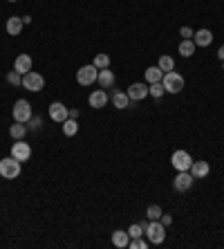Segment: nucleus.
I'll return each instance as SVG.
<instances>
[{
  "instance_id": "nucleus-18",
  "label": "nucleus",
  "mask_w": 224,
  "mask_h": 249,
  "mask_svg": "<svg viewBox=\"0 0 224 249\" xmlns=\"http://www.w3.org/2000/svg\"><path fill=\"white\" fill-rule=\"evenodd\" d=\"M112 106H114V108H119V110H126V108H130V106H132V101H130V97L126 92H114V94H112Z\"/></svg>"
},
{
  "instance_id": "nucleus-29",
  "label": "nucleus",
  "mask_w": 224,
  "mask_h": 249,
  "mask_svg": "<svg viewBox=\"0 0 224 249\" xmlns=\"http://www.w3.org/2000/svg\"><path fill=\"white\" fill-rule=\"evenodd\" d=\"M128 236H130V238H142V236H144V227H142V222H139V225H132V227H130Z\"/></svg>"
},
{
  "instance_id": "nucleus-25",
  "label": "nucleus",
  "mask_w": 224,
  "mask_h": 249,
  "mask_svg": "<svg viewBox=\"0 0 224 249\" xmlns=\"http://www.w3.org/2000/svg\"><path fill=\"white\" fill-rule=\"evenodd\" d=\"M95 65L96 70H106V68H110V56H108V54H96L95 56Z\"/></svg>"
},
{
  "instance_id": "nucleus-8",
  "label": "nucleus",
  "mask_w": 224,
  "mask_h": 249,
  "mask_svg": "<svg viewBox=\"0 0 224 249\" xmlns=\"http://www.w3.org/2000/svg\"><path fill=\"white\" fill-rule=\"evenodd\" d=\"M12 157H16L18 162H27L32 157V146L25 144L23 139H16V144H12Z\"/></svg>"
},
{
  "instance_id": "nucleus-27",
  "label": "nucleus",
  "mask_w": 224,
  "mask_h": 249,
  "mask_svg": "<svg viewBox=\"0 0 224 249\" xmlns=\"http://www.w3.org/2000/svg\"><path fill=\"white\" fill-rule=\"evenodd\" d=\"M146 215H148V220H160L161 218V207L160 204H150V207L146 209Z\"/></svg>"
},
{
  "instance_id": "nucleus-7",
  "label": "nucleus",
  "mask_w": 224,
  "mask_h": 249,
  "mask_svg": "<svg viewBox=\"0 0 224 249\" xmlns=\"http://www.w3.org/2000/svg\"><path fill=\"white\" fill-rule=\"evenodd\" d=\"M193 182H195V178L191 175V171H179L177 178L173 180V186H175V191L184 193V191H189L191 186H193Z\"/></svg>"
},
{
  "instance_id": "nucleus-10",
  "label": "nucleus",
  "mask_w": 224,
  "mask_h": 249,
  "mask_svg": "<svg viewBox=\"0 0 224 249\" xmlns=\"http://www.w3.org/2000/svg\"><path fill=\"white\" fill-rule=\"evenodd\" d=\"M49 117H52V122L63 124L65 119L70 117V110H67L61 101H54V104H49Z\"/></svg>"
},
{
  "instance_id": "nucleus-14",
  "label": "nucleus",
  "mask_w": 224,
  "mask_h": 249,
  "mask_svg": "<svg viewBox=\"0 0 224 249\" xmlns=\"http://www.w3.org/2000/svg\"><path fill=\"white\" fill-rule=\"evenodd\" d=\"M193 43H195V45H200V47L211 45V43H213L211 29H200V32H195V34H193Z\"/></svg>"
},
{
  "instance_id": "nucleus-26",
  "label": "nucleus",
  "mask_w": 224,
  "mask_h": 249,
  "mask_svg": "<svg viewBox=\"0 0 224 249\" xmlns=\"http://www.w3.org/2000/svg\"><path fill=\"white\" fill-rule=\"evenodd\" d=\"M164 83H150V86H148V94H150V97H155V99H160V97H164Z\"/></svg>"
},
{
  "instance_id": "nucleus-32",
  "label": "nucleus",
  "mask_w": 224,
  "mask_h": 249,
  "mask_svg": "<svg viewBox=\"0 0 224 249\" xmlns=\"http://www.w3.org/2000/svg\"><path fill=\"white\" fill-rule=\"evenodd\" d=\"M179 34H182V38H193L195 32L191 27H182V29H179Z\"/></svg>"
},
{
  "instance_id": "nucleus-6",
  "label": "nucleus",
  "mask_w": 224,
  "mask_h": 249,
  "mask_svg": "<svg viewBox=\"0 0 224 249\" xmlns=\"http://www.w3.org/2000/svg\"><path fill=\"white\" fill-rule=\"evenodd\" d=\"M96 76H99V70L95 65H83L77 72V81H79V86H92L96 81Z\"/></svg>"
},
{
  "instance_id": "nucleus-17",
  "label": "nucleus",
  "mask_w": 224,
  "mask_h": 249,
  "mask_svg": "<svg viewBox=\"0 0 224 249\" xmlns=\"http://www.w3.org/2000/svg\"><path fill=\"white\" fill-rule=\"evenodd\" d=\"M208 171H211L208 162H193V164H191V175H193L195 180H202V178H207Z\"/></svg>"
},
{
  "instance_id": "nucleus-20",
  "label": "nucleus",
  "mask_w": 224,
  "mask_h": 249,
  "mask_svg": "<svg viewBox=\"0 0 224 249\" xmlns=\"http://www.w3.org/2000/svg\"><path fill=\"white\" fill-rule=\"evenodd\" d=\"M144 74H146L148 86H150V83H161V79H164V72L160 70V65H153V68H148Z\"/></svg>"
},
{
  "instance_id": "nucleus-36",
  "label": "nucleus",
  "mask_w": 224,
  "mask_h": 249,
  "mask_svg": "<svg viewBox=\"0 0 224 249\" xmlns=\"http://www.w3.org/2000/svg\"><path fill=\"white\" fill-rule=\"evenodd\" d=\"M222 70H224V61H222Z\"/></svg>"
},
{
  "instance_id": "nucleus-28",
  "label": "nucleus",
  "mask_w": 224,
  "mask_h": 249,
  "mask_svg": "<svg viewBox=\"0 0 224 249\" xmlns=\"http://www.w3.org/2000/svg\"><path fill=\"white\" fill-rule=\"evenodd\" d=\"M7 81L12 83V86H23V74H18L16 70H14V72L7 74Z\"/></svg>"
},
{
  "instance_id": "nucleus-22",
  "label": "nucleus",
  "mask_w": 224,
  "mask_h": 249,
  "mask_svg": "<svg viewBox=\"0 0 224 249\" xmlns=\"http://www.w3.org/2000/svg\"><path fill=\"white\" fill-rule=\"evenodd\" d=\"M195 47H197V45H195L191 38H184V41L179 43V54H182L184 58H189V56H193V54H195Z\"/></svg>"
},
{
  "instance_id": "nucleus-31",
  "label": "nucleus",
  "mask_w": 224,
  "mask_h": 249,
  "mask_svg": "<svg viewBox=\"0 0 224 249\" xmlns=\"http://www.w3.org/2000/svg\"><path fill=\"white\" fill-rule=\"evenodd\" d=\"M27 124H30V130H41V128H43V122L38 119V117H32Z\"/></svg>"
},
{
  "instance_id": "nucleus-11",
  "label": "nucleus",
  "mask_w": 224,
  "mask_h": 249,
  "mask_svg": "<svg viewBox=\"0 0 224 249\" xmlns=\"http://www.w3.org/2000/svg\"><path fill=\"white\" fill-rule=\"evenodd\" d=\"M126 94L130 97V101H142L148 97V83H132Z\"/></svg>"
},
{
  "instance_id": "nucleus-30",
  "label": "nucleus",
  "mask_w": 224,
  "mask_h": 249,
  "mask_svg": "<svg viewBox=\"0 0 224 249\" xmlns=\"http://www.w3.org/2000/svg\"><path fill=\"white\" fill-rule=\"evenodd\" d=\"M148 243H144L142 238H130V249H146Z\"/></svg>"
},
{
  "instance_id": "nucleus-2",
  "label": "nucleus",
  "mask_w": 224,
  "mask_h": 249,
  "mask_svg": "<svg viewBox=\"0 0 224 249\" xmlns=\"http://www.w3.org/2000/svg\"><path fill=\"white\" fill-rule=\"evenodd\" d=\"M0 175H2L5 180H16L18 175H20V162L12 155L5 157V160H0Z\"/></svg>"
},
{
  "instance_id": "nucleus-1",
  "label": "nucleus",
  "mask_w": 224,
  "mask_h": 249,
  "mask_svg": "<svg viewBox=\"0 0 224 249\" xmlns=\"http://www.w3.org/2000/svg\"><path fill=\"white\" fill-rule=\"evenodd\" d=\"M144 233L148 236V243L153 245H161L166 238V227L160 220H150V222H142Z\"/></svg>"
},
{
  "instance_id": "nucleus-12",
  "label": "nucleus",
  "mask_w": 224,
  "mask_h": 249,
  "mask_svg": "<svg viewBox=\"0 0 224 249\" xmlns=\"http://www.w3.org/2000/svg\"><path fill=\"white\" fill-rule=\"evenodd\" d=\"M32 56L30 54H18L16 61H14V70H16L18 74H27V72H32Z\"/></svg>"
},
{
  "instance_id": "nucleus-33",
  "label": "nucleus",
  "mask_w": 224,
  "mask_h": 249,
  "mask_svg": "<svg viewBox=\"0 0 224 249\" xmlns=\"http://www.w3.org/2000/svg\"><path fill=\"white\" fill-rule=\"evenodd\" d=\"M160 222H161V225H164V227H168V225H171V222H173V218H171V215H168V213H161V218H160Z\"/></svg>"
},
{
  "instance_id": "nucleus-16",
  "label": "nucleus",
  "mask_w": 224,
  "mask_h": 249,
  "mask_svg": "<svg viewBox=\"0 0 224 249\" xmlns=\"http://www.w3.org/2000/svg\"><path fill=\"white\" fill-rule=\"evenodd\" d=\"M23 18L20 16H12L9 20H7V25H5V29H7V34L9 36H18L20 32H23Z\"/></svg>"
},
{
  "instance_id": "nucleus-4",
  "label": "nucleus",
  "mask_w": 224,
  "mask_h": 249,
  "mask_svg": "<svg viewBox=\"0 0 224 249\" xmlns=\"http://www.w3.org/2000/svg\"><path fill=\"white\" fill-rule=\"evenodd\" d=\"M34 117V112H32V104L30 101H25V99H18L16 104H14V119L20 124H27Z\"/></svg>"
},
{
  "instance_id": "nucleus-21",
  "label": "nucleus",
  "mask_w": 224,
  "mask_h": 249,
  "mask_svg": "<svg viewBox=\"0 0 224 249\" xmlns=\"http://www.w3.org/2000/svg\"><path fill=\"white\" fill-rule=\"evenodd\" d=\"M61 126H63V133L67 135V137H74V135L79 133V124H77V119H72V117H67Z\"/></svg>"
},
{
  "instance_id": "nucleus-3",
  "label": "nucleus",
  "mask_w": 224,
  "mask_h": 249,
  "mask_svg": "<svg viewBox=\"0 0 224 249\" xmlns=\"http://www.w3.org/2000/svg\"><path fill=\"white\" fill-rule=\"evenodd\" d=\"M161 83H164V90L171 94H177L184 90V76L177 74V72H166L164 79H161Z\"/></svg>"
},
{
  "instance_id": "nucleus-15",
  "label": "nucleus",
  "mask_w": 224,
  "mask_h": 249,
  "mask_svg": "<svg viewBox=\"0 0 224 249\" xmlns=\"http://www.w3.org/2000/svg\"><path fill=\"white\" fill-rule=\"evenodd\" d=\"M90 106L92 108H106V104H108V92L106 90H95V92L90 94Z\"/></svg>"
},
{
  "instance_id": "nucleus-5",
  "label": "nucleus",
  "mask_w": 224,
  "mask_h": 249,
  "mask_svg": "<svg viewBox=\"0 0 224 249\" xmlns=\"http://www.w3.org/2000/svg\"><path fill=\"white\" fill-rule=\"evenodd\" d=\"M23 86L30 92H41L43 88H45V79L38 72H27V74H23Z\"/></svg>"
},
{
  "instance_id": "nucleus-13",
  "label": "nucleus",
  "mask_w": 224,
  "mask_h": 249,
  "mask_svg": "<svg viewBox=\"0 0 224 249\" xmlns=\"http://www.w3.org/2000/svg\"><path fill=\"white\" fill-rule=\"evenodd\" d=\"M96 83H99L103 90L114 86V74H112V70L106 68V70H99V76H96Z\"/></svg>"
},
{
  "instance_id": "nucleus-24",
  "label": "nucleus",
  "mask_w": 224,
  "mask_h": 249,
  "mask_svg": "<svg viewBox=\"0 0 224 249\" xmlns=\"http://www.w3.org/2000/svg\"><path fill=\"white\" fill-rule=\"evenodd\" d=\"M157 65H160V70L164 72V74H166V72H173V70H175V61H173L171 56H166V54H164V56H160V63H157Z\"/></svg>"
},
{
  "instance_id": "nucleus-34",
  "label": "nucleus",
  "mask_w": 224,
  "mask_h": 249,
  "mask_svg": "<svg viewBox=\"0 0 224 249\" xmlns=\"http://www.w3.org/2000/svg\"><path fill=\"white\" fill-rule=\"evenodd\" d=\"M218 58H220V61H224V45L218 50Z\"/></svg>"
},
{
  "instance_id": "nucleus-19",
  "label": "nucleus",
  "mask_w": 224,
  "mask_h": 249,
  "mask_svg": "<svg viewBox=\"0 0 224 249\" xmlns=\"http://www.w3.org/2000/svg\"><path fill=\"white\" fill-rule=\"evenodd\" d=\"M112 245H114V247H119V249L128 247V245H130L128 231H124V229H117V231L112 233Z\"/></svg>"
},
{
  "instance_id": "nucleus-9",
  "label": "nucleus",
  "mask_w": 224,
  "mask_h": 249,
  "mask_svg": "<svg viewBox=\"0 0 224 249\" xmlns=\"http://www.w3.org/2000/svg\"><path fill=\"white\" fill-rule=\"evenodd\" d=\"M173 166L177 168V171H191V164H193V157L189 155L186 151H175L171 157Z\"/></svg>"
},
{
  "instance_id": "nucleus-23",
  "label": "nucleus",
  "mask_w": 224,
  "mask_h": 249,
  "mask_svg": "<svg viewBox=\"0 0 224 249\" xmlns=\"http://www.w3.org/2000/svg\"><path fill=\"white\" fill-rule=\"evenodd\" d=\"M9 135H12V139H25V135H27V126L20 122H16L12 128H9Z\"/></svg>"
},
{
  "instance_id": "nucleus-35",
  "label": "nucleus",
  "mask_w": 224,
  "mask_h": 249,
  "mask_svg": "<svg viewBox=\"0 0 224 249\" xmlns=\"http://www.w3.org/2000/svg\"><path fill=\"white\" fill-rule=\"evenodd\" d=\"M9 2H18V0H9Z\"/></svg>"
}]
</instances>
